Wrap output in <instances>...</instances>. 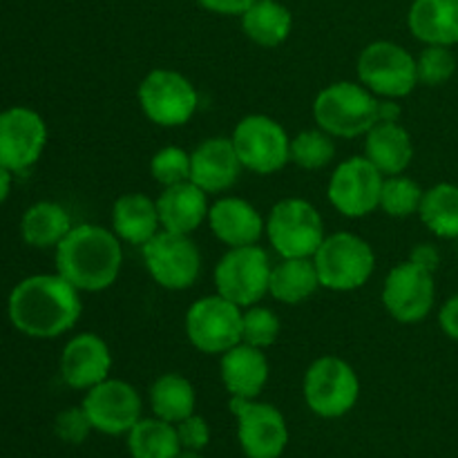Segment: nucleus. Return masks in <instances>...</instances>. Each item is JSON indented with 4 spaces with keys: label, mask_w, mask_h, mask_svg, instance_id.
<instances>
[{
    "label": "nucleus",
    "mask_w": 458,
    "mask_h": 458,
    "mask_svg": "<svg viewBox=\"0 0 458 458\" xmlns=\"http://www.w3.org/2000/svg\"><path fill=\"white\" fill-rule=\"evenodd\" d=\"M83 302L81 291L61 273H38L18 282L7 300L13 329L34 340H54L76 327Z\"/></svg>",
    "instance_id": "1"
},
{
    "label": "nucleus",
    "mask_w": 458,
    "mask_h": 458,
    "mask_svg": "<svg viewBox=\"0 0 458 458\" xmlns=\"http://www.w3.org/2000/svg\"><path fill=\"white\" fill-rule=\"evenodd\" d=\"M123 242L114 231L98 224L72 226L56 246V273H61L81 293H98L119 280L123 268Z\"/></svg>",
    "instance_id": "2"
},
{
    "label": "nucleus",
    "mask_w": 458,
    "mask_h": 458,
    "mask_svg": "<svg viewBox=\"0 0 458 458\" xmlns=\"http://www.w3.org/2000/svg\"><path fill=\"white\" fill-rule=\"evenodd\" d=\"M380 98L358 81H338L327 85L313 101L318 128L335 139L365 137L378 123Z\"/></svg>",
    "instance_id": "3"
},
{
    "label": "nucleus",
    "mask_w": 458,
    "mask_h": 458,
    "mask_svg": "<svg viewBox=\"0 0 458 458\" xmlns=\"http://www.w3.org/2000/svg\"><path fill=\"white\" fill-rule=\"evenodd\" d=\"M322 289L335 293L362 289L371 280L376 268V253L367 240L356 233H334L322 240L313 255Z\"/></svg>",
    "instance_id": "4"
},
{
    "label": "nucleus",
    "mask_w": 458,
    "mask_h": 458,
    "mask_svg": "<svg viewBox=\"0 0 458 458\" xmlns=\"http://www.w3.org/2000/svg\"><path fill=\"white\" fill-rule=\"evenodd\" d=\"M264 235L282 259L313 258L327 237L320 210L300 197H286L273 206Z\"/></svg>",
    "instance_id": "5"
},
{
    "label": "nucleus",
    "mask_w": 458,
    "mask_h": 458,
    "mask_svg": "<svg viewBox=\"0 0 458 458\" xmlns=\"http://www.w3.org/2000/svg\"><path fill=\"white\" fill-rule=\"evenodd\" d=\"M304 403L320 419H343L360 398V378L347 360L322 356L309 365L302 380Z\"/></svg>",
    "instance_id": "6"
},
{
    "label": "nucleus",
    "mask_w": 458,
    "mask_h": 458,
    "mask_svg": "<svg viewBox=\"0 0 458 458\" xmlns=\"http://www.w3.org/2000/svg\"><path fill=\"white\" fill-rule=\"evenodd\" d=\"M141 112L159 128H179L195 116L199 94L182 72L157 67L148 72L137 89Z\"/></svg>",
    "instance_id": "7"
},
{
    "label": "nucleus",
    "mask_w": 458,
    "mask_h": 458,
    "mask_svg": "<svg viewBox=\"0 0 458 458\" xmlns=\"http://www.w3.org/2000/svg\"><path fill=\"white\" fill-rule=\"evenodd\" d=\"M271 271L273 264L262 246H235L215 267V289L237 307L249 309L262 302L268 293Z\"/></svg>",
    "instance_id": "8"
},
{
    "label": "nucleus",
    "mask_w": 458,
    "mask_h": 458,
    "mask_svg": "<svg viewBox=\"0 0 458 458\" xmlns=\"http://www.w3.org/2000/svg\"><path fill=\"white\" fill-rule=\"evenodd\" d=\"M358 81L380 98L410 97L419 85L416 58L392 40H374L358 56Z\"/></svg>",
    "instance_id": "9"
},
{
    "label": "nucleus",
    "mask_w": 458,
    "mask_h": 458,
    "mask_svg": "<svg viewBox=\"0 0 458 458\" xmlns=\"http://www.w3.org/2000/svg\"><path fill=\"white\" fill-rule=\"evenodd\" d=\"M242 318L244 309L219 293L204 295L186 311L188 343L201 353H226L242 343Z\"/></svg>",
    "instance_id": "10"
},
{
    "label": "nucleus",
    "mask_w": 458,
    "mask_h": 458,
    "mask_svg": "<svg viewBox=\"0 0 458 458\" xmlns=\"http://www.w3.org/2000/svg\"><path fill=\"white\" fill-rule=\"evenodd\" d=\"M231 139L242 165L255 174H273L291 161V137L273 116H244L237 121Z\"/></svg>",
    "instance_id": "11"
},
{
    "label": "nucleus",
    "mask_w": 458,
    "mask_h": 458,
    "mask_svg": "<svg viewBox=\"0 0 458 458\" xmlns=\"http://www.w3.org/2000/svg\"><path fill=\"white\" fill-rule=\"evenodd\" d=\"M143 264L152 280L168 291H186L201 273V253L191 235L159 231L141 246Z\"/></svg>",
    "instance_id": "12"
},
{
    "label": "nucleus",
    "mask_w": 458,
    "mask_h": 458,
    "mask_svg": "<svg viewBox=\"0 0 458 458\" xmlns=\"http://www.w3.org/2000/svg\"><path fill=\"white\" fill-rule=\"evenodd\" d=\"M380 300H383L385 311L396 322L419 325L429 316L437 300L434 273L411 259L396 264L385 277Z\"/></svg>",
    "instance_id": "13"
},
{
    "label": "nucleus",
    "mask_w": 458,
    "mask_h": 458,
    "mask_svg": "<svg viewBox=\"0 0 458 458\" xmlns=\"http://www.w3.org/2000/svg\"><path fill=\"white\" fill-rule=\"evenodd\" d=\"M237 419V441L246 458H280L289 445V428L276 405L255 398H231Z\"/></svg>",
    "instance_id": "14"
},
{
    "label": "nucleus",
    "mask_w": 458,
    "mask_h": 458,
    "mask_svg": "<svg viewBox=\"0 0 458 458\" xmlns=\"http://www.w3.org/2000/svg\"><path fill=\"white\" fill-rule=\"evenodd\" d=\"M383 182L385 174L365 155L349 157L331 173L327 197L340 215L360 219L378 208Z\"/></svg>",
    "instance_id": "15"
},
{
    "label": "nucleus",
    "mask_w": 458,
    "mask_h": 458,
    "mask_svg": "<svg viewBox=\"0 0 458 458\" xmlns=\"http://www.w3.org/2000/svg\"><path fill=\"white\" fill-rule=\"evenodd\" d=\"M47 146V123L36 110L13 106L0 112V165L13 174L38 164Z\"/></svg>",
    "instance_id": "16"
},
{
    "label": "nucleus",
    "mask_w": 458,
    "mask_h": 458,
    "mask_svg": "<svg viewBox=\"0 0 458 458\" xmlns=\"http://www.w3.org/2000/svg\"><path fill=\"white\" fill-rule=\"evenodd\" d=\"M81 407L88 414L94 432L123 437L141 420V396L125 380L106 378L85 392Z\"/></svg>",
    "instance_id": "17"
},
{
    "label": "nucleus",
    "mask_w": 458,
    "mask_h": 458,
    "mask_svg": "<svg viewBox=\"0 0 458 458\" xmlns=\"http://www.w3.org/2000/svg\"><path fill=\"white\" fill-rule=\"evenodd\" d=\"M112 353L106 340L97 334L74 335L67 340L61 353V378L72 389H92L110 378Z\"/></svg>",
    "instance_id": "18"
},
{
    "label": "nucleus",
    "mask_w": 458,
    "mask_h": 458,
    "mask_svg": "<svg viewBox=\"0 0 458 458\" xmlns=\"http://www.w3.org/2000/svg\"><path fill=\"white\" fill-rule=\"evenodd\" d=\"M244 170L231 137L204 139L191 152V182L208 195H219L237 183Z\"/></svg>",
    "instance_id": "19"
},
{
    "label": "nucleus",
    "mask_w": 458,
    "mask_h": 458,
    "mask_svg": "<svg viewBox=\"0 0 458 458\" xmlns=\"http://www.w3.org/2000/svg\"><path fill=\"white\" fill-rule=\"evenodd\" d=\"M208 226L228 249L258 244L267 231L262 213L242 197H219L213 201L208 210Z\"/></svg>",
    "instance_id": "20"
},
{
    "label": "nucleus",
    "mask_w": 458,
    "mask_h": 458,
    "mask_svg": "<svg viewBox=\"0 0 458 458\" xmlns=\"http://www.w3.org/2000/svg\"><path fill=\"white\" fill-rule=\"evenodd\" d=\"M161 231L192 235L204 222H208V192L197 183L183 182L164 188L157 197Z\"/></svg>",
    "instance_id": "21"
},
{
    "label": "nucleus",
    "mask_w": 458,
    "mask_h": 458,
    "mask_svg": "<svg viewBox=\"0 0 458 458\" xmlns=\"http://www.w3.org/2000/svg\"><path fill=\"white\" fill-rule=\"evenodd\" d=\"M219 376L231 398H258L268 383V360L264 349L240 343L219 360Z\"/></svg>",
    "instance_id": "22"
},
{
    "label": "nucleus",
    "mask_w": 458,
    "mask_h": 458,
    "mask_svg": "<svg viewBox=\"0 0 458 458\" xmlns=\"http://www.w3.org/2000/svg\"><path fill=\"white\" fill-rule=\"evenodd\" d=\"M365 157L385 174H403L414 159L411 134L398 121H378L365 134Z\"/></svg>",
    "instance_id": "23"
},
{
    "label": "nucleus",
    "mask_w": 458,
    "mask_h": 458,
    "mask_svg": "<svg viewBox=\"0 0 458 458\" xmlns=\"http://www.w3.org/2000/svg\"><path fill=\"white\" fill-rule=\"evenodd\" d=\"M407 25L423 45H458V0H414Z\"/></svg>",
    "instance_id": "24"
},
{
    "label": "nucleus",
    "mask_w": 458,
    "mask_h": 458,
    "mask_svg": "<svg viewBox=\"0 0 458 458\" xmlns=\"http://www.w3.org/2000/svg\"><path fill=\"white\" fill-rule=\"evenodd\" d=\"M112 231L121 242L141 249L161 231L157 199L141 192L121 195L112 206Z\"/></svg>",
    "instance_id": "25"
},
{
    "label": "nucleus",
    "mask_w": 458,
    "mask_h": 458,
    "mask_svg": "<svg viewBox=\"0 0 458 458\" xmlns=\"http://www.w3.org/2000/svg\"><path fill=\"white\" fill-rule=\"evenodd\" d=\"M240 21L246 38L259 47H277L293 30V13L280 0H255Z\"/></svg>",
    "instance_id": "26"
},
{
    "label": "nucleus",
    "mask_w": 458,
    "mask_h": 458,
    "mask_svg": "<svg viewBox=\"0 0 458 458\" xmlns=\"http://www.w3.org/2000/svg\"><path fill=\"white\" fill-rule=\"evenodd\" d=\"M72 217L56 201H36L21 219V237L31 249H56L72 231Z\"/></svg>",
    "instance_id": "27"
},
{
    "label": "nucleus",
    "mask_w": 458,
    "mask_h": 458,
    "mask_svg": "<svg viewBox=\"0 0 458 458\" xmlns=\"http://www.w3.org/2000/svg\"><path fill=\"white\" fill-rule=\"evenodd\" d=\"M320 289V277H318L313 258H291L282 259L271 271V284H268V295L277 302L302 304Z\"/></svg>",
    "instance_id": "28"
},
{
    "label": "nucleus",
    "mask_w": 458,
    "mask_h": 458,
    "mask_svg": "<svg viewBox=\"0 0 458 458\" xmlns=\"http://www.w3.org/2000/svg\"><path fill=\"white\" fill-rule=\"evenodd\" d=\"M197 394L191 380L182 374L159 376L150 387V407L152 414L161 420L177 425L179 420L195 414Z\"/></svg>",
    "instance_id": "29"
},
{
    "label": "nucleus",
    "mask_w": 458,
    "mask_h": 458,
    "mask_svg": "<svg viewBox=\"0 0 458 458\" xmlns=\"http://www.w3.org/2000/svg\"><path fill=\"white\" fill-rule=\"evenodd\" d=\"M128 450L132 458H174L182 452L177 425L157 416L141 419L128 434Z\"/></svg>",
    "instance_id": "30"
},
{
    "label": "nucleus",
    "mask_w": 458,
    "mask_h": 458,
    "mask_svg": "<svg viewBox=\"0 0 458 458\" xmlns=\"http://www.w3.org/2000/svg\"><path fill=\"white\" fill-rule=\"evenodd\" d=\"M419 217L441 240H458V186L437 183L425 191Z\"/></svg>",
    "instance_id": "31"
},
{
    "label": "nucleus",
    "mask_w": 458,
    "mask_h": 458,
    "mask_svg": "<svg viewBox=\"0 0 458 458\" xmlns=\"http://www.w3.org/2000/svg\"><path fill=\"white\" fill-rule=\"evenodd\" d=\"M335 137L322 128L304 130L291 139V161L302 170H322L334 161Z\"/></svg>",
    "instance_id": "32"
},
{
    "label": "nucleus",
    "mask_w": 458,
    "mask_h": 458,
    "mask_svg": "<svg viewBox=\"0 0 458 458\" xmlns=\"http://www.w3.org/2000/svg\"><path fill=\"white\" fill-rule=\"evenodd\" d=\"M423 195L425 191L414 179L405 174H392L383 182L378 208H383L389 217H410V215H419Z\"/></svg>",
    "instance_id": "33"
},
{
    "label": "nucleus",
    "mask_w": 458,
    "mask_h": 458,
    "mask_svg": "<svg viewBox=\"0 0 458 458\" xmlns=\"http://www.w3.org/2000/svg\"><path fill=\"white\" fill-rule=\"evenodd\" d=\"M280 331L282 322L273 309L262 307V304H253V307L244 309V318H242V343L267 352L268 347H273L277 343Z\"/></svg>",
    "instance_id": "34"
},
{
    "label": "nucleus",
    "mask_w": 458,
    "mask_h": 458,
    "mask_svg": "<svg viewBox=\"0 0 458 458\" xmlns=\"http://www.w3.org/2000/svg\"><path fill=\"white\" fill-rule=\"evenodd\" d=\"M419 83L428 88H438L447 83L456 72V56L445 45H425L423 52L416 58Z\"/></svg>",
    "instance_id": "35"
},
{
    "label": "nucleus",
    "mask_w": 458,
    "mask_h": 458,
    "mask_svg": "<svg viewBox=\"0 0 458 458\" xmlns=\"http://www.w3.org/2000/svg\"><path fill=\"white\" fill-rule=\"evenodd\" d=\"M150 174L164 188L191 182V152L179 146L161 148L152 155Z\"/></svg>",
    "instance_id": "36"
},
{
    "label": "nucleus",
    "mask_w": 458,
    "mask_h": 458,
    "mask_svg": "<svg viewBox=\"0 0 458 458\" xmlns=\"http://www.w3.org/2000/svg\"><path fill=\"white\" fill-rule=\"evenodd\" d=\"M54 432L61 441L70 443V445H81L92 432V423L83 407H67L54 420Z\"/></svg>",
    "instance_id": "37"
},
{
    "label": "nucleus",
    "mask_w": 458,
    "mask_h": 458,
    "mask_svg": "<svg viewBox=\"0 0 458 458\" xmlns=\"http://www.w3.org/2000/svg\"><path fill=\"white\" fill-rule=\"evenodd\" d=\"M177 437L183 450L201 452L210 443L208 420L199 414H191L177 423Z\"/></svg>",
    "instance_id": "38"
},
{
    "label": "nucleus",
    "mask_w": 458,
    "mask_h": 458,
    "mask_svg": "<svg viewBox=\"0 0 458 458\" xmlns=\"http://www.w3.org/2000/svg\"><path fill=\"white\" fill-rule=\"evenodd\" d=\"M195 3L217 16H242L255 0H195Z\"/></svg>",
    "instance_id": "39"
},
{
    "label": "nucleus",
    "mask_w": 458,
    "mask_h": 458,
    "mask_svg": "<svg viewBox=\"0 0 458 458\" xmlns=\"http://www.w3.org/2000/svg\"><path fill=\"white\" fill-rule=\"evenodd\" d=\"M438 327L450 340L458 343V293L445 300V304L438 311Z\"/></svg>",
    "instance_id": "40"
},
{
    "label": "nucleus",
    "mask_w": 458,
    "mask_h": 458,
    "mask_svg": "<svg viewBox=\"0 0 458 458\" xmlns=\"http://www.w3.org/2000/svg\"><path fill=\"white\" fill-rule=\"evenodd\" d=\"M410 259L414 264H419V267L434 273L438 268V264H441V253H438V249L434 244H416L414 249H411Z\"/></svg>",
    "instance_id": "41"
},
{
    "label": "nucleus",
    "mask_w": 458,
    "mask_h": 458,
    "mask_svg": "<svg viewBox=\"0 0 458 458\" xmlns=\"http://www.w3.org/2000/svg\"><path fill=\"white\" fill-rule=\"evenodd\" d=\"M378 121H401V106L396 98H380Z\"/></svg>",
    "instance_id": "42"
},
{
    "label": "nucleus",
    "mask_w": 458,
    "mask_h": 458,
    "mask_svg": "<svg viewBox=\"0 0 458 458\" xmlns=\"http://www.w3.org/2000/svg\"><path fill=\"white\" fill-rule=\"evenodd\" d=\"M12 183H13V173L4 168V165H0V206L7 201L9 192H12Z\"/></svg>",
    "instance_id": "43"
},
{
    "label": "nucleus",
    "mask_w": 458,
    "mask_h": 458,
    "mask_svg": "<svg viewBox=\"0 0 458 458\" xmlns=\"http://www.w3.org/2000/svg\"><path fill=\"white\" fill-rule=\"evenodd\" d=\"M174 458H204V456H201V452H197V450H183V447H182V452H179V454L174 456Z\"/></svg>",
    "instance_id": "44"
}]
</instances>
